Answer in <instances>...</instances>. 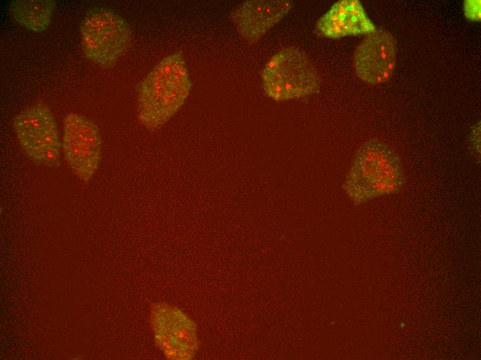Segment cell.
<instances>
[{
	"label": "cell",
	"mask_w": 481,
	"mask_h": 360,
	"mask_svg": "<svg viewBox=\"0 0 481 360\" xmlns=\"http://www.w3.org/2000/svg\"><path fill=\"white\" fill-rule=\"evenodd\" d=\"M191 88L182 53L175 52L164 57L138 86L139 122L150 131L161 128L183 105Z\"/></svg>",
	"instance_id": "cell-1"
},
{
	"label": "cell",
	"mask_w": 481,
	"mask_h": 360,
	"mask_svg": "<svg viewBox=\"0 0 481 360\" xmlns=\"http://www.w3.org/2000/svg\"><path fill=\"white\" fill-rule=\"evenodd\" d=\"M404 182L399 156L385 143L372 138L356 152L342 188L354 204L359 206L399 192Z\"/></svg>",
	"instance_id": "cell-2"
},
{
	"label": "cell",
	"mask_w": 481,
	"mask_h": 360,
	"mask_svg": "<svg viewBox=\"0 0 481 360\" xmlns=\"http://www.w3.org/2000/svg\"><path fill=\"white\" fill-rule=\"evenodd\" d=\"M265 94L281 102L307 97L321 86L319 74L308 57L294 46L281 48L265 64L261 72Z\"/></svg>",
	"instance_id": "cell-3"
},
{
	"label": "cell",
	"mask_w": 481,
	"mask_h": 360,
	"mask_svg": "<svg viewBox=\"0 0 481 360\" xmlns=\"http://www.w3.org/2000/svg\"><path fill=\"white\" fill-rule=\"evenodd\" d=\"M80 39L85 57L99 67H113L129 49L131 30L114 10L97 7L88 10L81 23Z\"/></svg>",
	"instance_id": "cell-4"
},
{
	"label": "cell",
	"mask_w": 481,
	"mask_h": 360,
	"mask_svg": "<svg viewBox=\"0 0 481 360\" xmlns=\"http://www.w3.org/2000/svg\"><path fill=\"white\" fill-rule=\"evenodd\" d=\"M13 129L25 154L35 163L57 168L61 163L62 141L50 109L35 103L16 116Z\"/></svg>",
	"instance_id": "cell-5"
},
{
	"label": "cell",
	"mask_w": 481,
	"mask_h": 360,
	"mask_svg": "<svg viewBox=\"0 0 481 360\" xmlns=\"http://www.w3.org/2000/svg\"><path fill=\"white\" fill-rule=\"evenodd\" d=\"M62 152L73 173L88 182L98 169L102 157V137L97 125L82 114H68L64 119Z\"/></svg>",
	"instance_id": "cell-6"
},
{
	"label": "cell",
	"mask_w": 481,
	"mask_h": 360,
	"mask_svg": "<svg viewBox=\"0 0 481 360\" xmlns=\"http://www.w3.org/2000/svg\"><path fill=\"white\" fill-rule=\"evenodd\" d=\"M155 341L169 359L189 360L198 352L197 326L182 310L167 303H157L151 312Z\"/></svg>",
	"instance_id": "cell-7"
},
{
	"label": "cell",
	"mask_w": 481,
	"mask_h": 360,
	"mask_svg": "<svg viewBox=\"0 0 481 360\" xmlns=\"http://www.w3.org/2000/svg\"><path fill=\"white\" fill-rule=\"evenodd\" d=\"M396 53V40L393 35L385 30H376L368 35L355 51V73L369 84L384 83L393 73Z\"/></svg>",
	"instance_id": "cell-8"
},
{
	"label": "cell",
	"mask_w": 481,
	"mask_h": 360,
	"mask_svg": "<svg viewBox=\"0 0 481 360\" xmlns=\"http://www.w3.org/2000/svg\"><path fill=\"white\" fill-rule=\"evenodd\" d=\"M292 6L287 0H249L235 8L230 19L240 35L254 43L281 21Z\"/></svg>",
	"instance_id": "cell-9"
},
{
	"label": "cell",
	"mask_w": 481,
	"mask_h": 360,
	"mask_svg": "<svg viewBox=\"0 0 481 360\" xmlns=\"http://www.w3.org/2000/svg\"><path fill=\"white\" fill-rule=\"evenodd\" d=\"M376 30V26L358 0L336 2L316 24L317 33L330 39L368 35Z\"/></svg>",
	"instance_id": "cell-10"
},
{
	"label": "cell",
	"mask_w": 481,
	"mask_h": 360,
	"mask_svg": "<svg viewBox=\"0 0 481 360\" xmlns=\"http://www.w3.org/2000/svg\"><path fill=\"white\" fill-rule=\"evenodd\" d=\"M55 6L53 0H16L11 2L10 10L21 26L41 33L50 24Z\"/></svg>",
	"instance_id": "cell-11"
},
{
	"label": "cell",
	"mask_w": 481,
	"mask_h": 360,
	"mask_svg": "<svg viewBox=\"0 0 481 360\" xmlns=\"http://www.w3.org/2000/svg\"><path fill=\"white\" fill-rule=\"evenodd\" d=\"M464 12L467 18L471 20H479L480 18V1H466Z\"/></svg>",
	"instance_id": "cell-12"
}]
</instances>
